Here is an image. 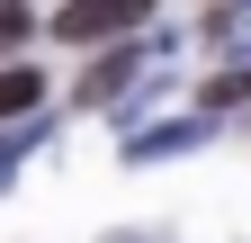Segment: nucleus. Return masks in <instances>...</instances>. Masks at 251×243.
I'll use <instances>...</instances> for the list:
<instances>
[{
	"label": "nucleus",
	"instance_id": "obj_1",
	"mask_svg": "<svg viewBox=\"0 0 251 243\" xmlns=\"http://www.w3.org/2000/svg\"><path fill=\"white\" fill-rule=\"evenodd\" d=\"M144 9L152 0H72V9H54V36L63 45H108L126 27H144Z\"/></svg>",
	"mask_w": 251,
	"mask_h": 243
},
{
	"label": "nucleus",
	"instance_id": "obj_2",
	"mask_svg": "<svg viewBox=\"0 0 251 243\" xmlns=\"http://www.w3.org/2000/svg\"><path fill=\"white\" fill-rule=\"evenodd\" d=\"M206 144V117H171V126H144L126 144V162H171V153H198Z\"/></svg>",
	"mask_w": 251,
	"mask_h": 243
},
{
	"label": "nucleus",
	"instance_id": "obj_3",
	"mask_svg": "<svg viewBox=\"0 0 251 243\" xmlns=\"http://www.w3.org/2000/svg\"><path fill=\"white\" fill-rule=\"evenodd\" d=\"M126 81H135V45H117V54H99V63H90L81 108H117V99H126Z\"/></svg>",
	"mask_w": 251,
	"mask_h": 243
},
{
	"label": "nucleus",
	"instance_id": "obj_4",
	"mask_svg": "<svg viewBox=\"0 0 251 243\" xmlns=\"http://www.w3.org/2000/svg\"><path fill=\"white\" fill-rule=\"evenodd\" d=\"M45 108V72L36 63H0V117H36Z\"/></svg>",
	"mask_w": 251,
	"mask_h": 243
},
{
	"label": "nucleus",
	"instance_id": "obj_5",
	"mask_svg": "<svg viewBox=\"0 0 251 243\" xmlns=\"http://www.w3.org/2000/svg\"><path fill=\"white\" fill-rule=\"evenodd\" d=\"M242 99H251V63H233V72L206 81V108H242Z\"/></svg>",
	"mask_w": 251,
	"mask_h": 243
},
{
	"label": "nucleus",
	"instance_id": "obj_6",
	"mask_svg": "<svg viewBox=\"0 0 251 243\" xmlns=\"http://www.w3.org/2000/svg\"><path fill=\"white\" fill-rule=\"evenodd\" d=\"M36 135H45V126H36V117H27V135H0V189H9V171L27 162V144H36Z\"/></svg>",
	"mask_w": 251,
	"mask_h": 243
},
{
	"label": "nucleus",
	"instance_id": "obj_7",
	"mask_svg": "<svg viewBox=\"0 0 251 243\" xmlns=\"http://www.w3.org/2000/svg\"><path fill=\"white\" fill-rule=\"evenodd\" d=\"M27 45V9H9V0H0V54H18Z\"/></svg>",
	"mask_w": 251,
	"mask_h": 243
},
{
	"label": "nucleus",
	"instance_id": "obj_8",
	"mask_svg": "<svg viewBox=\"0 0 251 243\" xmlns=\"http://www.w3.org/2000/svg\"><path fill=\"white\" fill-rule=\"evenodd\" d=\"M117 243H135V234H117Z\"/></svg>",
	"mask_w": 251,
	"mask_h": 243
}]
</instances>
